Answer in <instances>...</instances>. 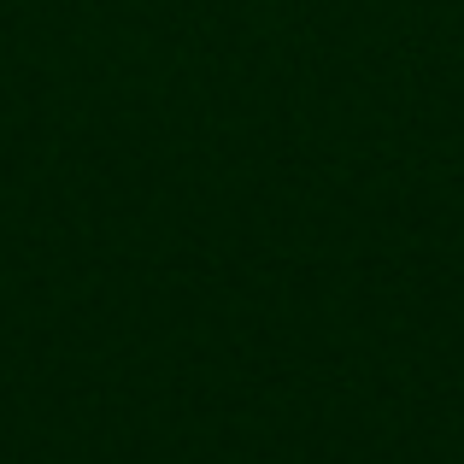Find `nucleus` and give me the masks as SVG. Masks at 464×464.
Returning <instances> with one entry per match:
<instances>
[]
</instances>
